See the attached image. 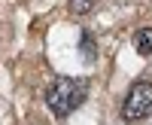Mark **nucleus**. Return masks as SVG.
<instances>
[{
  "instance_id": "1",
  "label": "nucleus",
  "mask_w": 152,
  "mask_h": 125,
  "mask_svg": "<svg viewBox=\"0 0 152 125\" xmlns=\"http://www.w3.org/2000/svg\"><path fill=\"white\" fill-rule=\"evenodd\" d=\"M85 98H88V82H85V79L58 76V79L46 89V107L52 110L55 116H70Z\"/></svg>"
},
{
  "instance_id": "2",
  "label": "nucleus",
  "mask_w": 152,
  "mask_h": 125,
  "mask_svg": "<svg viewBox=\"0 0 152 125\" xmlns=\"http://www.w3.org/2000/svg\"><path fill=\"white\" fill-rule=\"evenodd\" d=\"M122 116H125V122H146L152 116V82L149 79H140L131 85L125 107H122Z\"/></svg>"
},
{
  "instance_id": "3",
  "label": "nucleus",
  "mask_w": 152,
  "mask_h": 125,
  "mask_svg": "<svg viewBox=\"0 0 152 125\" xmlns=\"http://www.w3.org/2000/svg\"><path fill=\"white\" fill-rule=\"evenodd\" d=\"M134 49L140 55H149L152 52V28H140L134 34Z\"/></svg>"
},
{
  "instance_id": "4",
  "label": "nucleus",
  "mask_w": 152,
  "mask_h": 125,
  "mask_svg": "<svg viewBox=\"0 0 152 125\" xmlns=\"http://www.w3.org/2000/svg\"><path fill=\"white\" fill-rule=\"evenodd\" d=\"M94 9V0H70V12L73 15H88Z\"/></svg>"
},
{
  "instance_id": "5",
  "label": "nucleus",
  "mask_w": 152,
  "mask_h": 125,
  "mask_svg": "<svg viewBox=\"0 0 152 125\" xmlns=\"http://www.w3.org/2000/svg\"><path fill=\"white\" fill-rule=\"evenodd\" d=\"M94 40H91V37H88V34H82V61H94Z\"/></svg>"
}]
</instances>
